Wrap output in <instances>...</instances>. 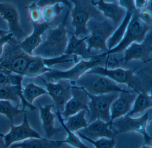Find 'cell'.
<instances>
[{"instance_id": "33", "label": "cell", "mask_w": 152, "mask_h": 148, "mask_svg": "<svg viewBox=\"0 0 152 148\" xmlns=\"http://www.w3.org/2000/svg\"><path fill=\"white\" fill-rule=\"evenodd\" d=\"M77 134L80 138L88 141L95 146V148H114L115 146L116 141L115 136L112 139L102 138L97 140H92L84 136L79 132H77Z\"/></svg>"}, {"instance_id": "14", "label": "cell", "mask_w": 152, "mask_h": 148, "mask_svg": "<svg viewBox=\"0 0 152 148\" xmlns=\"http://www.w3.org/2000/svg\"><path fill=\"white\" fill-rule=\"evenodd\" d=\"M71 92L72 98L66 103L64 110L60 111L63 118L66 119L83 110H85L89 115L90 99L86 91L82 87L72 85Z\"/></svg>"}, {"instance_id": "13", "label": "cell", "mask_w": 152, "mask_h": 148, "mask_svg": "<svg viewBox=\"0 0 152 148\" xmlns=\"http://www.w3.org/2000/svg\"><path fill=\"white\" fill-rule=\"evenodd\" d=\"M124 57L119 60L124 61V64L133 60H141L144 63L151 61L152 53V30L146 35L144 40L141 43H132L124 51Z\"/></svg>"}, {"instance_id": "34", "label": "cell", "mask_w": 152, "mask_h": 148, "mask_svg": "<svg viewBox=\"0 0 152 148\" xmlns=\"http://www.w3.org/2000/svg\"><path fill=\"white\" fill-rule=\"evenodd\" d=\"M27 10L28 21L31 24H37L43 22L41 9L38 7L37 2H34L26 7Z\"/></svg>"}, {"instance_id": "38", "label": "cell", "mask_w": 152, "mask_h": 148, "mask_svg": "<svg viewBox=\"0 0 152 148\" xmlns=\"http://www.w3.org/2000/svg\"><path fill=\"white\" fill-rule=\"evenodd\" d=\"M148 1H135V5L136 9L142 10L145 7Z\"/></svg>"}, {"instance_id": "30", "label": "cell", "mask_w": 152, "mask_h": 148, "mask_svg": "<svg viewBox=\"0 0 152 148\" xmlns=\"http://www.w3.org/2000/svg\"><path fill=\"white\" fill-rule=\"evenodd\" d=\"M63 1H59L57 3L48 5L42 8V21L48 23H52L55 18L60 15L64 10Z\"/></svg>"}, {"instance_id": "22", "label": "cell", "mask_w": 152, "mask_h": 148, "mask_svg": "<svg viewBox=\"0 0 152 148\" xmlns=\"http://www.w3.org/2000/svg\"><path fill=\"white\" fill-rule=\"evenodd\" d=\"M72 37L69 38L64 54L77 55L81 57L84 60L87 59L89 60L91 57L88 52V45L85 42L89 35L83 39H80L77 38L74 34L72 33Z\"/></svg>"}, {"instance_id": "24", "label": "cell", "mask_w": 152, "mask_h": 148, "mask_svg": "<svg viewBox=\"0 0 152 148\" xmlns=\"http://www.w3.org/2000/svg\"><path fill=\"white\" fill-rule=\"evenodd\" d=\"M152 107L151 92L142 91L138 93L130 111L127 114L131 117L137 114H142Z\"/></svg>"}, {"instance_id": "10", "label": "cell", "mask_w": 152, "mask_h": 148, "mask_svg": "<svg viewBox=\"0 0 152 148\" xmlns=\"http://www.w3.org/2000/svg\"><path fill=\"white\" fill-rule=\"evenodd\" d=\"M38 78L46 86L48 94L52 98L57 110L62 112L66 103L72 98L71 81L59 80L56 82H50L42 77H39Z\"/></svg>"}, {"instance_id": "21", "label": "cell", "mask_w": 152, "mask_h": 148, "mask_svg": "<svg viewBox=\"0 0 152 148\" xmlns=\"http://www.w3.org/2000/svg\"><path fill=\"white\" fill-rule=\"evenodd\" d=\"M61 140H52L43 137L42 139L30 138L10 145L9 148H60Z\"/></svg>"}, {"instance_id": "23", "label": "cell", "mask_w": 152, "mask_h": 148, "mask_svg": "<svg viewBox=\"0 0 152 148\" xmlns=\"http://www.w3.org/2000/svg\"><path fill=\"white\" fill-rule=\"evenodd\" d=\"M82 60V58L80 56L66 54L54 58L42 59L43 64L48 68L53 69L56 66H62L66 68V70L74 66Z\"/></svg>"}, {"instance_id": "16", "label": "cell", "mask_w": 152, "mask_h": 148, "mask_svg": "<svg viewBox=\"0 0 152 148\" xmlns=\"http://www.w3.org/2000/svg\"><path fill=\"white\" fill-rule=\"evenodd\" d=\"M93 4L104 17L110 19L116 28L122 23L127 10L119 5L118 1L106 2L103 0L93 1Z\"/></svg>"}, {"instance_id": "39", "label": "cell", "mask_w": 152, "mask_h": 148, "mask_svg": "<svg viewBox=\"0 0 152 148\" xmlns=\"http://www.w3.org/2000/svg\"><path fill=\"white\" fill-rule=\"evenodd\" d=\"M143 9L145 10H147L148 12L152 13V1H148L145 7Z\"/></svg>"}, {"instance_id": "11", "label": "cell", "mask_w": 152, "mask_h": 148, "mask_svg": "<svg viewBox=\"0 0 152 148\" xmlns=\"http://www.w3.org/2000/svg\"><path fill=\"white\" fill-rule=\"evenodd\" d=\"M2 138L3 148H9L12 144L23 141L26 139L33 138L42 139L43 137L32 128L28 121L26 113H25L22 124L18 126L11 124L9 132L6 135L2 134Z\"/></svg>"}, {"instance_id": "28", "label": "cell", "mask_w": 152, "mask_h": 148, "mask_svg": "<svg viewBox=\"0 0 152 148\" xmlns=\"http://www.w3.org/2000/svg\"><path fill=\"white\" fill-rule=\"evenodd\" d=\"M56 115L57 116L58 121L64 129L65 130L67 135V137L65 140H61L62 144H66L75 148H89L81 141L80 138L78 135H76L75 133L69 131L65 126L64 119L62 117L60 111L58 110H57Z\"/></svg>"}, {"instance_id": "18", "label": "cell", "mask_w": 152, "mask_h": 148, "mask_svg": "<svg viewBox=\"0 0 152 148\" xmlns=\"http://www.w3.org/2000/svg\"><path fill=\"white\" fill-rule=\"evenodd\" d=\"M37 103L39 106L42 129L45 133V138L50 139L54 135L62 133V128L56 127L55 126V119L56 116L51 111L54 107V104H46L42 106L38 102Z\"/></svg>"}, {"instance_id": "27", "label": "cell", "mask_w": 152, "mask_h": 148, "mask_svg": "<svg viewBox=\"0 0 152 148\" xmlns=\"http://www.w3.org/2000/svg\"><path fill=\"white\" fill-rule=\"evenodd\" d=\"M87 112L83 110L76 114L64 119V124L67 129L72 132H78L87 127L88 125L86 119Z\"/></svg>"}, {"instance_id": "26", "label": "cell", "mask_w": 152, "mask_h": 148, "mask_svg": "<svg viewBox=\"0 0 152 148\" xmlns=\"http://www.w3.org/2000/svg\"><path fill=\"white\" fill-rule=\"evenodd\" d=\"M52 69L46 67L43 64L42 59L39 57L34 56L30 61L22 75L29 78L39 77L43 74L50 72Z\"/></svg>"}, {"instance_id": "9", "label": "cell", "mask_w": 152, "mask_h": 148, "mask_svg": "<svg viewBox=\"0 0 152 148\" xmlns=\"http://www.w3.org/2000/svg\"><path fill=\"white\" fill-rule=\"evenodd\" d=\"M120 93L114 92L94 95L87 92L90 99L88 104L90 116L88 123L89 124L97 119L110 123V107L113 102L119 97Z\"/></svg>"}, {"instance_id": "2", "label": "cell", "mask_w": 152, "mask_h": 148, "mask_svg": "<svg viewBox=\"0 0 152 148\" xmlns=\"http://www.w3.org/2000/svg\"><path fill=\"white\" fill-rule=\"evenodd\" d=\"M87 28L90 35L85 42L91 57L107 52V41L117 28L113 23L101 14L89 20Z\"/></svg>"}, {"instance_id": "4", "label": "cell", "mask_w": 152, "mask_h": 148, "mask_svg": "<svg viewBox=\"0 0 152 148\" xmlns=\"http://www.w3.org/2000/svg\"><path fill=\"white\" fill-rule=\"evenodd\" d=\"M107 59V54L103 53L92 57L88 60H82L78 64L68 70L62 71L52 69L50 72L45 73L40 76L48 82H56L59 80L75 82L91 68L106 66Z\"/></svg>"}, {"instance_id": "31", "label": "cell", "mask_w": 152, "mask_h": 148, "mask_svg": "<svg viewBox=\"0 0 152 148\" xmlns=\"http://www.w3.org/2000/svg\"><path fill=\"white\" fill-rule=\"evenodd\" d=\"M26 110L19 109V107L13 105L11 102L8 100H0V114L5 115L12 124L14 118L22 113H27Z\"/></svg>"}, {"instance_id": "1", "label": "cell", "mask_w": 152, "mask_h": 148, "mask_svg": "<svg viewBox=\"0 0 152 148\" xmlns=\"http://www.w3.org/2000/svg\"><path fill=\"white\" fill-rule=\"evenodd\" d=\"M69 14L68 10L60 24L55 28L50 27L45 32V38L33 52V56L51 59L64 54L69 39L66 28Z\"/></svg>"}, {"instance_id": "3", "label": "cell", "mask_w": 152, "mask_h": 148, "mask_svg": "<svg viewBox=\"0 0 152 148\" xmlns=\"http://www.w3.org/2000/svg\"><path fill=\"white\" fill-rule=\"evenodd\" d=\"M72 85H76L84 89L88 93L94 95H101L114 92H125L124 85L115 82L110 78L95 74L86 72L75 82H71Z\"/></svg>"}, {"instance_id": "29", "label": "cell", "mask_w": 152, "mask_h": 148, "mask_svg": "<svg viewBox=\"0 0 152 148\" xmlns=\"http://www.w3.org/2000/svg\"><path fill=\"white\" fill-rule=\"evenodd\" d=\"M22 94L27 103L33 105L35 99L42 95L48 94V92L42 87L31 82L22 88Z\"/></svg>"}, {"instance_id": "25", "label": "cell", "mask_w": 152, "mask_h": 148, "mask_svg": "<svg viewBox=\"0 0 152 148\" xmlns=\"http://www.w3.org/2000/svg\"><path fill=\"white\" fill-rule=\"evenodd\" d=\"M133 13L127 11L122 23L116 28L112 36L107 40L106 45L108 51L115 48L121 41L126 32L127 27L131 19Z\"/></svg>"}, {"instance_id": "37", "label": "cell", "mask_w": 152, "mask_h": 148, "mask_svg": "<svg viewBox=\"0 0 152 148\" xmlns=\"http://www.w3.org/2000/svg\"><path fill=\"white\" fill-rule=\"evenodd\" d=\"M14 38V35L11 33H9L6 35L0 37V57L3 53L4 46Z\"/></svg>"}, {"instance_id": "7", "label": "cell", "mask_w": 152, "mask_h": 148, "mask_svg": "<svg viewBox=\"0 0 152 148\" xmlns=\"http://www.w3.org/2000/svg\"><path fill=\"white\" fill-rule=\"evenodd\" d=\"M150 120L148 112L138 118H133L126 115L115 119L111 124L110 128L115 135L129 132H135L142 135L144 144L151 145L152 138L146 129L148 123Z\"/></svg>"}, {"instance_id": "41", "label": "cell", "mask_w": 152, "mask_h": 148, "mask_svg": "<svg viewBox=\"0 0 152 148\" xmlns=\"http://www.w3.org/2000/svg\"><path fill=\"white\" fill-rule=\"evenodd\" d=\"M140 148H152L151 145H148V144H144L140 147Z\"/></svg>"}, {"instance_id": "8", "label": "cell", "mask_w": 152, "mask_h": 148, "mask_svg": "<svg viewBox=\"0 0 152 148\" xmlns=\"http://www.w3.org/2000/svg\"><path fill=\"white\" fill-rule=\"evenodd\" d=\"M138 12L139 10L136 9L132 14L126 32L121 43L106 54L121 53L132 43H141L144 40L147 34L152 30V26L145 24L139 17Z\"/></svg>"}, {"instance_id": "42", "label": "cell", "mask_w": 152, "mask_h": 148, "mask_svg": "<svg viewBox=\"0 0 152 148\" xmlns=\"http://www.w3.org/2000/svg\"><path fill=\"white\" fill-rule=\"evenodd\" d=\"M3 57H0V64L1 63L2 60H3ZM5 69H3L2 67H1V66H0V71H3V70H4Z\"/></svg>"}, {"instance_id": "6", "label": "cell", "mask_w": 152, "mask_h": 148, "mask_svg": "<svg viewBox=\"0 0 152 148\" xmlns=\"http://www.w3.org/2000/svg\"><path fill=\"white\" fill-rule=\"evenodd\" d=\"M1 57L3 59L0 66L3 69L22 75L34 56H29L24 52L19 43L14 38L4 46Z\"/></svg>"}, {"instance_id": "5", "label": "cell", "mask_w": 152, "mask_h": 148, "mask_svg": "<svg viewBox=\"0 0 152 148\" xmlns=\"http://www.w3.org/2000/svg\"><path fill=\"white\" fill-rule=\"evenodd\" d=\"M73 4L71 10L72 24L75 28L74 34L77 38L82 39L90 35L87 28V24L90 19L101 15L93 3V1L73 0Z\"/></svg>"}, {"instance_id": "35", "label": "cell", "mask_w": 152, "mask_h": 148, "mask_svg": "<svg viewBox=\"0 0 152 148\" xmlns=\"http://www.w3.org/2000/svg\"><path fill=\"white\" fill-rule=\"evenodd\" d=\"M138 10V16L139 18L146 24L152 26V13L145 9Z\"/></svg>"}, {"instance_id": "43", "label": "cell", "mask_w": 152, "mask_h": 148, "mask_svg": "<svg viewBox=\"0 0 152 148\" xmlns=\"http://www.w3.org/2000/svg\"><path fill=\"white\" fill-rule=\"evenodd\" d=\"M2 134H0V143L2 145L3 144V139L2 138Z\"/></svg>"}, {"instance_id": "40", "label": "cell", "mask_w": 152, "mask_h": 148, "mask_svg": "<svg viewBox=\"0 0 152 148\" xmlns=\"http://www.w3.org/2000/svg\"><path fill=\"white\" fill-rule=\"evenodd\" d=\"M9 33H10L9 31H5V30L0 29V37L6 35L8 34Z\"/></svg>"}, {"instance_id": "36", "label": "cell", "mask_w": 152, "mask_h": 148, "mask_svg": "<svg viewBox=\"0 0 152 148\" xmlns=\"http://www.w3.org/2000/svg\"><path fill=\"white\" fill-rule=\"evenodd\" d=\"M119 5L125 8L127 11L134 12L136 10L135 5V1L133 0H123L118 1Z\"/></svg>"}, {"instance_id": "19", "label": "cell", "mask_w": 152, "mask_h": 148, "mask_svg": "<svg viewBox=\"0 0 152 148\" xmlns=\"http://www.w3.org/2000/svg\"><path fill=\"white\" fill-rule=\"evenodd\" d=\"M110 126V123L104 122L101 119H97L88 124L87 127L78 132L92 140H98L102 138L112 139L115 135Z\"/></svg>"}, {"instance_id": "20", "label": "cell", "mask_w": 152, "mask_h": 148, "mask_svg": "<svg viewBox=\"0 0 152 148\" xmlns=\"http://www.w3.org/2000/svg\"><path fill=\"white\" fill-rule=\"evenodd\" d=\"M22 86L6 85L0 86V100H8L14 102L16 105L19 107L22 103V109L28 108L31 111L36 109L33 105L27 103L22 94Z\"/></svg>"}, {"instance_id": "12", "label": "cell", "mask_w": 152, "mask_h": 148, "mask_svg": "<svg viewBox=\"0 0 152 148\" xmlns=\"http://www.w3.org/2000/svg\"><path fill=\"white\" fill-rule=\"evenodd\" d=\"M0 16L7 22L9 32L13 34L17 41L20 43L27 37L20 24L19 12L15 4L0 2Z\"/></svg>"}, {"instance_id": "32", "label": "cell", "mask_w": 152, "mask_h": 148, "mask_svg": "<svg viewBox=\"0 0 152 148\" xmlns=\"http://www.w3.org/2000/svg\"><path fill=\"white\" fill-rule=\"evenodd\" d=\"M24 77L6 70L0 71V86L6 85L22 86V83Z\"/></svg>"}, {"instance_id": "17", "label": "cell", "mask_w": 152, "mask_h": 148, "mask_svg": "<svg viewBox=\"0 0 152 148\" xmlns=\"http://www.w3.org/2000/svg\"><path fill=\"white\" fill-rule=\"evenodd\" d=\"M51 23L43 22L39 24H32L34 29L32 34L19 43L21 49L27 55L33 56V52L42 42V36L50 28Z\"/></svg>"}, {"instance_id": "15", "label": "cell", "mask_w": 152, "mask_h": 148, "mask_svg": "<svg viewBox=\"0 0 152 148\" xmlns=\"http://www.w3.org/2000/svg\"><path fill=\"white\" fill-rule=\"evenodd\" d=\"M137 94V93L131 90L120 93L110 107V126L115 119L127 115L130 111Z\"/></svg>"}]
</instances>
